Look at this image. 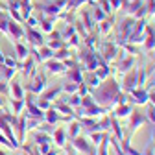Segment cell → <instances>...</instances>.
I'll use <instances>...</instances> for the list:
<instances>
[{"label":"cell","mask_w":155,"mask_h":155,"mask_svg":"<svg viewBox=\"0 0 155 155\" xmlns=\"http://www.w3.org/2000/svg\"><path fill=\"white\" fill-rule=\"evenodd\" d=\"M96 2H98V0H89V4H92V6H94Z\"/></svg>","instance_id":"cell-58"},{"label":"cell","mask_w":155,"mask_h":155,"mask_svg":"<svg viewBox=\"0 0 155 155\" xmlns=\"http://www.w3.org/2000/svg\"><path fill=\"white\" fill-rule=\"evenodd\" d=\"M4 55H6V54L0 50V65H4Z\"/></svg>","instance_id":"cell-56"},{"label":"cell","mask_w":155,"mask_h":155,"mask_svg":"<svg viewBox=\"0 0 155 155\" xmlns=\"http://www.w3.org/2000/svg\"><path fill=\"white\" fill-rule=\"evenodd\" d=\"M22 4H33L31 0H22Z\"/></svg>","instance_id":"cell-57"},{"label":"cell","mask_w":155,"mask_h":155,"mask_svg":"<svg viewBox=\"0 0 155 155\" xmlns=\"http://www.w3.org/2000/svg\"><path fill=\"white\" fill-rule=\"evenodd\" d=\"M111 111L107 109V107H104V105H98V104H92V105H89V107H80V116H91V118H100V116H104V114H109Z\"/></svg>","instance_id":"cell-9"},{"label":"cell","mask_w":155,"mask_h":155,"mask_svg":"<svg viewBox=\"0 0 155 155\" xmlns=\"http://www.w3.org/2000/svg\"><path fill=\"white\" fill-rule=\"evenodd\" d=\"M52 142H55L59 148H65L68 142V135H67V127H57L52 133Z\"/></svg>","instance_id":"cell-19"},{"label":"cell","mask_w":155,"mask_h":155,"mask_svg":"<svg viewBox=\"0 0 155 155\" xmlns=\"http://www.w3.org/2000/svg\"><path fill=\"white\" fill-rule=\"evenodd\" d=\"M0 74H2V80L9 81V80H13V78H15L17 68H9V67H6V65H0Z\"/></svg>","instance_id":"cell-38"},{"label":"cell","mask_w":155,"mask_h":155,"mask_svg":"<svg viewBox=\"0 0 155 155\" xmlns=\"http://www.w3.org/2000/svg\"><path fill=\"white\" fill-rule=\"evenodd\" d=\"M91 15H92V18H94V22H96V24H98V22H102L104 18L107 17V13H105L104 9H100V8L96 6V4H94V9L91 11Z\"/></svg>","instance_id":"cell-39"},{"label":"cell","mask_w":155,"mask_h":155,"mask_svg":"<svg viewBox=\"0 0 155 155\" xmlns=\"http://www.w3.org/2000/svg\"><path fill=\"white\" fill-rule=\"evenodd\" d=\"M45 89H46V76H45L43 72H37V70H35L31 83H28V85H26V91H28V92H31V94H37V96H39Z\"/></svg>","instance_id":"cell-5"},{"label":"cell","mask_w":155,"mask_h":155,"mask_svg":"<svg viewBox=\"0 0 155 155\" xmlns=\"http://www.w3.org/2000/svg\"><path fill=\"white\" fill-rule=\"evenodd\" d=\"M35 59L31 57V54L26 57L24 61H18V68H21V72L24 74V76H33L35 74Z\"/></svg>","instance_id":"cell-20"},{"label":"cell","mask_w":155,"mask_h":155,"mask_svg":"<svg viewBox=\"0 0 155 155\" xmlns=\"http://www.w3.org/2000/svg\"><path fill=\"white\" fill-rule=\"evenodd\" d=\"M144 6H146L148 15H153L155 13V0H144Z\"/></svg>","instance_id":"cell-50"},{"label":"cell","mask_w":155,"mask_h":155,"mask_svg":"<svg viewBox=\"0 0 155 155\" xmlns=\"http://www.w3.org/2000/svg\"><path fill=\"white\" fill-rule=\"evenodd\" d=\"M120 89L126 94H129L133 89H137V68H131V70L124 72V78L120 81Z\"/></svg>","instance_id":"cell-7"},{"label":"cell","mask_w":155,"mask_h":155,"mask_svg":"<svg viewBox=\"0 0 155 155\" xmlns=\"http://www.w3.org/2000/svg\"><path fill=\"white\" fill-rule=\"evenodd\" d=\"M150 76L151 74L148 72V68H137V87H146Z\"/></svg>","instance_id":"cell-31"},{"label":"cell","mask_w":155,"mask_h":155,"mask_svg":"<svg viewBox=\"0 0 155 155\" xmlns=\"http://www.w3.org/2000/svg\"><path fill=\"white\" fill-rule=\"evenodd\" d=\"M83 4H89V0H67L65 11H76V9H80Z\"/></svg>","instance_id":"cell-37"},{"label":"cell","mask_w":155,"mask_h":155,"mask_svg":"<svg viewBox=\"0 0 155 155\" xmlns=\"http://www.w3.org/2000/svg\"><path fill=\"white\" fill-rule=\"evenodd\" d=\"M83 67L81 65H76V67H72V68H68L65 74H67V78H68V81H74V83H81L83 81Z\"/></svg>","instance_id":"cell-21"},{"label":"cell","mask_w":155,"mask_h":155,"mask_svg":"<svg viewBox=\"0 0 155 155\" xmlns=\"http://www.w3.org/2000/svg\"><path fill=\"white\" fill-rule=\"evenodd\" d=\"M113 24H114V15H107L102 22H98L96 33H98L102 39H107V37L113 33Z\"/></svg>","instance_id":"cell-13"},{"label":"cell","mask_w":155,"mask_h":155,"mask_svg":"<svg viewBox=\"0 0 155 155\" xmlns=\"http://www.w3.org/2000/svg\"><path fill=\"white\" fill-rule=\"evenodd\" d=\"M129 131H127V135H126V137L124 139H127V140H131V137H133V133L135 131H137L139 127H142L146 122H148V116L146 114H142V113H139V111H131V114H129Z\"/></svg>","instance_id":"cell-4"},{"label":"cell","mask_w":155,"mask_h":155,"mask_svg":"<svg viewBox=\"0 0 155 155\" xmlns=\"http://www.w3.org/2000/svg\"><path fill=\"white\" fill-rule=\"evenodd\" d=\"M45 45H46V46H50L54 52H55V50H59V48H63V46H67L63 39H48Z\"/></svg>","instance_id":"cell-40"},{"label":"cell","mask_w":155,"mask_h":155,"mask_svg":"<svg viewBox=\"0 0 155 155\" xmlns=\"http://www.w3.org/2000/svg\"><path fill=\"white\" fill-rule=\"evenodd\" d=\"M8 37L11 39V41H18V39H22V37H24V28H22V24H18L17 21L9 18V22H8Z\"/></svg>","instance_id":"cell-15"},{"label":"cell","mask_w":155,"mask_h":155,"mask_svg":"<svg viewBox=\"0 0 155 155\" xmlns=\"http://www.w3.org/2000/svg\"><path fill=\"white\" fill-rule=\"evenodd\" d=\"M89 92H91V89L87 87V83H85V81L78 83V94H80V96H85V94H89Z\"/></svg>","instance_id":"cell-49"},{"label":"cell","mask_w":155,"mask_h":155,"mask_svg":"<svg viewBox=\"0 0 155 155\" xmlns=\"http://www.w3.org/2000/svg\"><path fill=\"white\" fill-rule=\"evenodd\" d=\"M63 92H67V94H76V92H78V83H74V81L65 83V85H63Z\"/></svg>","instance_id":"cell-45"},{"label":"cell","mask_w":155,"mask_h":155,"mask_svg":"<svg viewBox=\"0 0 155 155\" xmlns=\"http://www.w3.org/2000/svg\"><path fill=\"white\" fill-rule=\"evenodd\" d=\"M9 91H11V98H15V100H22L24 98V89L18 81H11Z\"/></svg>","instance_id":"cell-30"},{"label":"cell","mask_w":155,"mask_h":155,"mask_svg":"<svg viewBox=\"0 0 155 155\" xmlns=\"http://www.w3.org/2000/svg\"><path fill=\"white\" fill-rule=\"evenodd\" d=\"M4 65H6V67H9V68H17V70H18V59H17V57L4 55Z\"/></svg>","instance_id":"cell-43"},{"label":"cell","mask_w":155,"mask_h":155,"mask_svg":"<svg viewBox=\"0 0 155 155\" xmlns=\"http://www.w3.org/2000/svg\"><path fill=\"white\" fill-rule=\"evenodd\" d=\"M35 104H37V107L41 109V111H48V109L52 107V102H50V100H45V98H41V96H39V98L35 100Z\"/></svg>","instance_id":"cell-42"},{"label":"cell","mask_w":155,"mask_h":155,"mask_svg":"<svg viewBox=\"0 0 155 155\" xmlns=\"http://www.w3.org/2000/svg\"><path fill=\"white\" fill-rule=\"evenodd\" d=\"M137 65V55H129V54H122L118 55V63H116V70L118 72H127L131 68H135Z\"/></svg>","instance_id":"cell-12"},{"label":"cell","mask_w":155,"mask_h":155,"mask_svg":"<svg viewBox=\"0 0 155 155\" xmlns=\"http://www.w3.org/2000/svg\"><path fill=\"white\" fill-rule=\"evenodd\" d=\"M61 92H63V85H59V87H52V89H45L41 94V98H45V100H50V102H54V100H57L61 96Z\"/></svg>","instance_id":"cell-22"},{"label":"cell","mask_w":155,"mask_h":155,"mask_svg":"<svg viewBox=\"0 0 155 155\" xmlns=\"http://www.w3.org/2000/svg\"><path fill=\"white\" fill-rule=\"evenodd\" d=\"M39 26H41V31L43 33H50L55 26V21H54V17H41L39 18Z\"/></svg>","instance_id":"cell-27"},{"label":"cell","mask_w":155,"mask_h":155,"mask_svg":"<svg viewBox=\"0 0 155 155\" xmlns=\"http://www.w3.org/2000/svg\"><path fill=\"white\" fill-rule=\"evenodd\" d=\"M78 50H80V54L76 55V59H78V63H81L85 72H94L100 65H104V59H102V55L98 52L89 50L87 46H83V48L80 46Z\"/></svg>","instance_id":"cell-2"},{"label":"cell","mask_w":155,"mask_h":155,"mask_svg":"<svg viewBox=\"0 0 155 155\" xmlns=\"http://www.w3.org/2000/svg\"><path fill=\"white\" fill-rule=\"evenodd\" d=\"M91 94H92V98H94L96 104L107 107L109 111H111L113 107H116L118 104L127 102V100H126L127 94L122 92L120 83L114 80V76H113V78H107L105 81H102L100 87H96V91H91Z\"/></svg>","instance_id":"cell-1"},{"label":"cell","mask_w":155,"mask_h":155,"mask_svg":"<svg viewBox=\"0 0 155 155\" xmlns=\"http://www.w3.org/2000/svg\"><path fill=\"white\" fill-rule=\"evenodd\" d=\"M0 155H6V151H2V150H0Z\"/></svg>","instance_id":"cell-60"},{"label":"cell","mask_w":155,"mask_h":155,"mask_svg":"<svg viewBox=\"0 0 155 155\" xmlns=\"http://www.w3.org/2000/svg\"><path fill=\"white\" fill-rule=\"evenodd\" d=\"M15 52H17V59L18 61H24L30 55V48H26L22 43H18V41H15Z\"/></svg>","instance_id":"cell-32"},{"label":"cell","mask_w":155,"mask_h":155,"mask_svg":"<svg viewBox=\"0 0 155 155\" xmlns=\"http://www.w3.org/2000/svg\"><path fill=\"white\" fill-rule=\"evenodd\" d=\"M135 107L131 105V104H127V102H124V104H118L116 107H113L111 109V116H114V118H118V120H124V118H129V114H131V111H133Z\"/></svg>","instance_id":"cell-14"},{"label":"cell","mask_w":155,"mask_h":155,"mask_svg":"<svg viewBox=\"0 0 155 155\" xmlns=\"http://www.w3.org/2000/svg\"><path fill=\"white\" fill-rule=\"evenodd\" d=\"M83 81L87 83V87L91 89V91H94L96 87H100V78L98 76H96L94 72H87V74H83Z\"/></svg>","instance_id":"cell-28"},{"label":"cell","mask_w":155,"mask_h":155,"mask_svg":"<svg viewBox=\"0 0 155 155\" xmlns=\"http://www.w3.org/2000/svg\"><path fill=\"white\" fill-rule=\"evenodd\" d=\"M24 39H28V43L33 46V48H39V46H43L46 43V39L43 35V31H39L37 28H28L24 30Z\"/></svg>","instance_id":"cell-8"},{"label":"cell","mask_w":155,"mask_h":155,"mask_svg":"<svg viewBox=\"0 0 155 155\" xmlns=\"http://www.w3.org/2000/svg\"><path fill=\"white\" fill-rule=\"evenodd\" d=\"M127 100L133 102L135 105H148L150 104V98H148V91L144 87H137V89H133L127 96Z\"/></svg>","instance_id":"cell-11"},{"label":"cell","mask_w":155,"mask_h":155,"mask_svg":"<svg viewBox=\"0 0 155 155\" xmlns=\"http://www.w3.org/2000/svg\"><path fill=\"white\" fill-rule=\"evenodd\" d=\"M94 74L100 78V81H105L107 78H111V67H109L107 63H104V65H100L98 68L94 70Z\"/></svg>","instance_id":"cell-33"},{"label":"cell","mask_w":155,"mask_h":155,"mask_svg":"<svg viewBox=\"0 0 155 155\" xmlns=\"http://www.w3.org/2000/svg\"><path fill=\"white\" fill-rule=\"evenodd\" d=\"M96 6H98L100 9H104L107 15H113V9H111V4H109V0H98V2H96Z\"/></svg>","instance_id":"cell-44"},{"label":"cell","mask_w":155,"mask_h":155,"mask_svg":"<svg viewBox=\"0 0 155 155\" xmlns=\"http://www.w3.org/2000/svg\"><path fill=\"white\" fill-rule=\"evenodd\" d=\"M118 54H120V46H118V43L116 41H105L104 45H102V52H100V55H102V59H104V63H113L116 57H118Z\"/></svg>","instance_id":"cell-3"},{"label":"cell","mask_w":155,"mask_h":155,"mask_svg":"<svg viewBox=\"0 0 155 155\" xmlns=\"http://www.w3.org/2000/svg\"><path fill=\"white\" fill-rule=\"evenodd\" d=\"M33 142H35V144L52 142V135H48V133H43V131H37V129H35V135H33Z\"/></svg>","instance_id":"cell-36"},{"label":"cell","mask_w":155,"mask_h":155,"mask_svg":"<svg viewBox=\"0 0 155 155\" xmlns=\"http://www.w3.org/2000/svg\"><path fill=\"white\" fill-rule=\"evenodd\" d=\"M9 104H11L13 114H21V113L24 111V98H22V100H15V98H13V100H11Z\"/></svg>","instance_id":"cell-41"},{"label":"cell","mask_w":155,"mask_h":155,"mask_svg":"<svg viewBox=\"0 0 155 155\" xmlns=\"http://www.w3.org/2000/svg\"><path fill=\"white\" fill-rule=\"evenodd\" d=\"M81 24L85 26L87 33H94V31H96V22H94L91 11H83V13H81Z\"/></svg>","instance_id":"cell-23"},{"label":"cell","mask_w":155,"mask_h":155,"mask_svg":"<svg viewBox=\"0 0 155 155\" xmlns=\"http://www.w3.org/2000/svg\"><path fill=\"white\" fill-rule=\"evenodd\" d=\"M80 155H85V153H80Z\"/></svg>","instance_id":"cell-62"},{"label":"cell","mask_w":155,"mask_h":155,"mask_svg":"<svg viewBox=\"0 0 155 155\" xmlns=\"http://www.w3.org/2000/svg\"><path fill=\"white\" fill-rule=\"evenodd\" d=\"M35 148H37V151L41 153V155H45V153H48V151L52 150V142H43V144H35Z\"/></svg>","instance_id":"cell-46"},{"label":"cell","mask_w":155,"mask_h":155,"mask_svg":"<svg viewBox=\"0 0 155 155\" xmlns=\"http://www.w3.org/2000/svg\"><path fill=\"white\" fill-rule=\"evenodd\" d=\"M45 122H48V124H52V126H55V124H59V122H63V114H59L55 109H48V111H45Z\"/></svg>","instance_id":"cell-24"},{"label":"cell","mask_w":155,"mask_h":155,"mask_svg":"<svg viewBox=\"0 0 155 155\" xmlns=\"http://www.w3.org/2000/svg\"><path fill=\"white\" fill-rule=\"evenodd\" d=\"M135 22H137V18H133L129 15L126 18H122V22L118 24V41H127V37L135 30Z\"/></svg>","instance_id":"cell-6"},{"label":"cell","mask_w":155,"mask_h":155,"mask_svg":"<svg viewBox=\"0 0 155 155\" xmlns=\"http://www.w3.org/2000/svg\"><path fill=\"white\" fill-rule=\"evenodd\" d=\"M146 116H148V120H150L151 124L155 122V105H150V109H148V114H146Z\"/></svg>","instance_id":"cell-52"},{"label":"cell","mask_w":155,"mask_h":155,"mask_svg":"<svg viewBox=\"0 0 155 155\" xmlns=\"http://www.w3.org/2000/svg\"><path fill=\"white\" fill-rule=\"evenodd\" d=\"M151 142L155 144V122H153V126H151Z\"/></svg>","instance_id":"cell-54"},{"label":"cell","mask_w":155,"mask_h":155,"mask_svg":"<svg viewBox=\"0 0 155 155\" xmlns=\"http://www.w3.org/2000/svg\"><path fill=\"white\" fill-rule=\"evenodd\" d=\"M2 144H4V146H8V148H9V140H8V139H6V135H4V133H0V146H2Z\"/></svg>","instance_id":"cell-53"},{"label":"cell","mask_w":155,"mask_h":155,"mask_svg":"<svg viewBox=\"0 0 155 155\" xmlns=\"http://www.w3.org/2000/svg\"><path fill=\"white\" fill-rule=\"evenodd\" d=\"M151 17H153V22H155V13H153V15H151Z\"/></svg>","instance_id":"cell-61"},{"label":"cell","mask_w":155,"mask_h":155,"mask_svg":"<svg viewBox=\"0 0 155 155\" xmlns=\"http://www.w3.org/2000/svg\"><path fill=\"white\" fill-rule=\"evenodd\" d=\"M24 22H26V26H28V28H37V26H39V18H37V17H33V15H30Z\"/></svg>","instance_id":"cell-48"},{"label":"cell","mask_w":155,"mask_h":155,"mask_svg":"<svg viewBox=\"0 0 155 155\" xmlns=\"http://www.w3.org/2000/svg\"><path fill=\"white\" fill-rule=\"evenodd\" d=\"M111 135L114 139H118V140H122L124 137H126V133H124V129H122V126H120V122H118V118H114V116H111Z\"/></svg>","instance_id":"cell-25"},{"label":"cell","mask_w":155,"mask_h":155,"mask_svg":"<svg viewBox=\"0 0 155 155\" xmlns=\"http://www.w3.org/2000/svg\"><path fill=\"white\" fill-rule=\"evenodd\" d=\"M68 57H72V54H70V48H67V46H63V48L54 52V59H57V61H65V59H68Z\"/></svg>","instance_id":"cell-35"},{"label":"cell","mask_w":155,"mask_h":155,"mask_svg":"<svg viewBox=\"0 0 155 155\" xmlns=\"http://www.w3.org/2000/svg\"><path fill=\"white\" fill-rule=\"evenodd\" d=\"M151 87H155V78H153V81H151ZM148 91V89H146Z\"/></svg>","instance_id":"cell-59"},{"label":"cell","mask_w":155,"mask_h":155,"mask_svg":"<svg viewBox=\"0 0 155 155\" xmlns=\"http://www.w3.org/2000/svg\"><path fill=\"white\" fill-rule=\"evenodd\" d=\"M45 67H46V70H48L50 74H54V76H61V74L67 72V67L63 65V61H57V59H54V57L45 63Z\"/></svg>","instance_id":"cell-17"},{"label":"cell","mask_w":155,"mask_h":155,"mask_svg":"<svg viewBox=\"0 0 155 155\" xmlns=\"http://www.w3.org/2000/svg\"><path fill=\"white\" fill-rule=\"evenodd\" d=\"M0 107H6V100H4L2 94H0Z\"/></svg>","instance_id":"cell-55"},{"label":"cell","mask_w":155,"mask_h":155,"mask_svg":"<svg viewBox=\"0 0 155 155\" xmlns=\"http://www.w3.org/2000/svg\"><path fill=\"white\" fill-rule=\"evenodd\" d=\"M61 100L67 102L72 109H78V107L81 105V96L78 94V92H76V94H68V96H65V98H61Z\"/></svg>","instance_id":"cell-34"},{"label":"cell","mask_w":155,"mask_h":155,"mask_svg":"<svg viewBox=\"0 0 155 155\" xmlns=\"http://www.w3.org/2000/svg\"><path fill=\"white\" fill-rule=\"evenodd\" d=\"M72 148H74L76 151H80V153L89 155V151L92 150V144H91V140H89V139L81 137V135H78L76 139H72Z\"/></svg>","instance_id":"cell-16"},{"label":"cell","mask_w":155,"mask_h":155,"mask_svg":"<svg viewBox=\"0 0 155 155\" xmlns=\"http://www.w3.org/2000/svg\"><path fill=\"white\" fill-rule=\"evenodd\" d=\"M30 54H31V57L35 59V63H46L48 59H52V57H54V50L50 46H46V45L39 46V48H31Z\"/></svg>","instance_id":"cell-10"},{"label":"cell","mask_w":155,"mask_h":155,"mask_svg":"<svg viewBox=\"0 0 155 155\" xmlns=\"http://www.w3.org/2000/svg\"><path fill=\"white\" fill-rule=\"evenodd\" d=\"M105 137H107V131H89V140H91V144L96 146V148H98V146L105 140Z\"/></svg>","instance_id":"cell-26"},{"label":"cell","mask_w":155,"mask_h":155,"mask_svg":"<svg viewBox=\"0 0 155 155\" xmlns=\"http://www.w3.org/2000/svg\"><path fill=\"white\" fill-rule=\"evenodd\" d=\"M81 133V124H80V120H72V122H68V129H67V135H68V139L72 140V139H76L78 135Z\"/></svg>","instance_id":"cell-29"},{"label":"cell","mask_w":155,"mask_h":155,"mask_svg":"<svg viewBox=\"0 0 155 155\" xmlns=\"http://www.w3.org/2000/svg\"><path fill=\"white\" fill-rule=\"evenodd\" d=\"M144 33H146V37H144L142 46H144L146 52H153V50H155V28L148 24L146 30H144Z\"/></svg>","instance_id":"cell-18"},{"label":"cell","mask_w":155,"mask_h":155,"mask_svg":"<svg viewBox=\"0 0 155 155\" xmlns=\"http://www.w3.org/2000/svg\"><path fill=\"white\" fill-rule=\"evenodd\" d=\"M109 4H111L113 13H114V11H118V9H122V0H109Z\"/></svg>","instance_id":"cell-51"},{"label":"cell","mask_w":155,"mask_h":155,"mask_svg":"<svg viewBox=\"0 0 155 155\" xmlns=\"http://www.w3.org/2000/svg\"><path fill=\"white\" fill-rule=\"evenodd\" d=\"M0 94H2V96H8L9 94V81L0 80Z\"/></svg>","instance_id":"cell-47"}]
</instances>
